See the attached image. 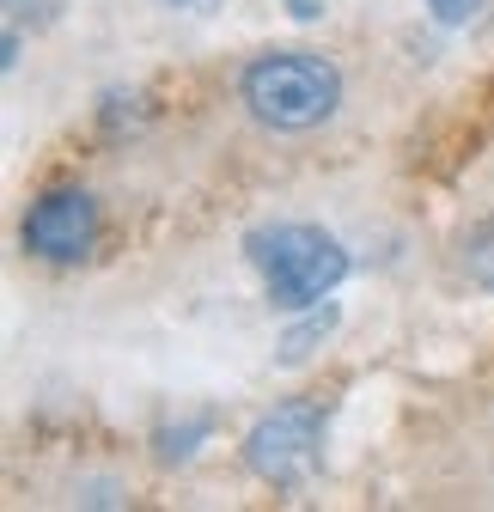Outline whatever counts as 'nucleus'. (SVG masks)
<instances>
[{"mask_svg": "<svg viewBox=\"0 0 494 512\" xmlns=\"http://www.w3.org/2000/svg\"><path fill=\"white\" fill-rule=\"evenodd\" d=\"M238 98L263 128H275V135H305V128L336 116L342 74L318 49H269L238 74Z\"/></svg>", "mask_w": 494, "mask_h": 512, "instance_id": "obj_1", "label": "nucleus"}, {"mask_svg": "<svg viewBox=\"0 0 494 512\" xmlns=\"http://www.w3.org/2000/svg\"><path fill=\"white\" fill-rule=\"evenodd\" d=\"M244 256L251 269L263 275L269 299L281 311H312L324 305L342 281H348V250L342 238H330L324 226H305V220H287V226H263L244 238Z\"/></svg>", "mask_w": 494, "mask_h": 512, "instance_id": "obj_2", "label": "nucleus"}, {"mask_svg": "<svg viewBox=\"0 0 494 512\" xmlns=\"http://www.w3.org/2000/svg\"><path fill=\"white\" fill-rule=\"evenodd\" d=\"M324 458V409L312 397H293L269 409L251 433H244V464L275 488H299Z\"/></svg>", "mask_w": 494, "mask_h": 512, "instance_id": "obj_3", "label": "nucleus"}, {"mask_svg": "<svg viewBox=\"0 0 494 512\" xmlns=\"http://www.w3.org/2000/svg\"><path fill=\"white\" fill-rule=\"evenodd\" d=\"M98 244V202L86 189H49L25 214V250L37 263H86Z\"/></svg>", "mask_w": 494, "mask_h": 512, "instance_id": "obj_4", "label": "nucleus"}, {"mask_svg": "<svg viewBox=\"0 0 494 512\" xmlns=\"http://www.w3.org/2000/svg\"><path fill=\"white\" fill-rule=\"evenodd\" d=\"M214 433V421L208 415H196V421H177V427H159V464H190L196 452H202V439Z\"/></svg>", "mask_w": 494, "mask_h": 512, "instance_id": "obj_5", "label": "nucleus"}, {"mask_svg": "<svg viewBox=\"0 0 494 512\" xmlns=\"http://www.w3.org/2000/svg\"><path fill=\"white\" fill-rule=\"evenodd\" d=\"M330 324H336V305H312V317H305V324H293V330L281 336V360H287V366L305 360V354H312V348L330 336Z\"/></svg>", "mask_w": 494, "mask_h": 512, "instance_id": "obj_6", "label": "nucleus"}, {"mask_svg": "<svg viewBox=\"0 0 494 512\" xmlns=\"http://www.w3.org/2000/svg\"><path fill=\"white\" fill-rule=\"evenodd\" d=\"M464 275H470L482 293H494V226H482V232L464 244Z\"/></svg>", "mask_w": 494, "mask_h": 512, "instance_id": "obj_7", "label": "nucleus"}, {"mask_svg": "<svg viewBox=\"0 0 494 512\" xmlns=\"http://www.w3.org/2000/svg\"><path fill=\"white\" fill-rule=\"evenodd\" d=\"M488 13V0H427V19H434L440 31H464Z\"/></svg>", "mask_w": 494, "mask_h": 512, "instance_id": "obj_8", "label": "nucleus"}, {"mask_svg": "<svg viewBox=\"0 0 494 512\" xmlns=\"http://www.w3.org/2000/svg\"><path fill=\"white\" fill-rule=\"evenodd\" d=\"M293 19H324V0H287Z\"/></svg>", "mask_w": 494, "mask_h": 512, "instance_id": "obj_9", "label": "nucleus"}, {"mask_svg": "<svg viewBox=\"0 0 494 512\" xmlns=\"http://www.w3.org/2000/svg\"><path fill=\"white\" fill-rule=\"evenodd\" d=\"M171 7H196V13H208V7H214V0H171Z\"/></svg>", "mask_w": 494, "mask_h": 512, "instance_id": "obj_10", "label": "nucleus"}]
</instances>
